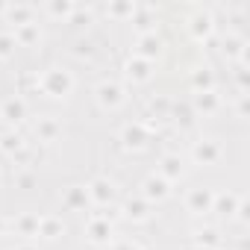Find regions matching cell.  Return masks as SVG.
<instances>
[{
    "label": "cell",
    "instance_id": "cell-1",
    "mask_svg": "<svg viewBox=\"0 0 250 250\" xmlns=\"http://www.w3.org/2000/svg\"><path fill=\"white\" fill-rule=\"evenodd\" d=\"M42 85H44V91L47 94H53V97H65L68 91H71V77L65 74V71H59V68H53V71H47V77L42 80Z\"/></svg>",
    "mask_w": 250,
    "mask_h": 250
},
{
    "label": "cell",
    "instance_id": "cell-2",
    "mask_svg": "<svg viewBox=\"0 0 250 250\" xmlns=\"http://www.w3.org/2000/svg\"><path fill=\"white\" fill-rule=\"evenodd\" d=\"M97 100H100L103 106H118V103L124 100L121 85H115V83H103V85L97 88Z\"/></svg>",
    "mask_w": 250,
    "mask_h": 250
},
{
    "label": "cell",
    "instance_id": "cell-3",
    "mask_svg": "<svg viewBox=\"0 0 250 250\" xmlns=\"http://www.w3.org/2000/svg\"><path fill=\"white\" fill-rule=\"evenodd\" d=\"M85 191L94 203H109L112 200V183H106V180H94L91 188H85Z\"/></svg>",
    "mask_w": 250,
    "mask_h": 250
},
{
    "label": "cell",
    "instance_id": "cell-4",
    "mask_svg": "<svg viewBox=\"0 0 250 250\" xmlns=\"http://www.w3.org/2000/svg\"><path fill=\"white\" fill-rule=\"evenodd\" d=\"M215 203V197L209 194V191H191V197H188V209L194 212V215H200V212H209V206Z\"/></svg>",
    "mask_w": 250,
    "mask_h": 250
},
{
    "label": "cell",
    "instance_id": "cell-5",
    "mask_svg": "<svg viewBox=\"0 0 250 250\" xmlns=\"http://www.w3.org/2000/svg\"><path fill=\"white\" fill-rule=\"evenodd\" d=\"M168 194V180H162V177H150L147 183H145V197H156V200H162Z\"/></svg>",
    "mask_w": 250,
    "mask_h": 250
},
{
    "label": "cell",
    "instance_id": "cell-6",
    "mask_svg": "<svg viewBox=\"0 0 250 250\" xmlns=\"http://www.w3.org/2000/svg\"><path fill=\"white\" fill-rule=\"evenodd\" d=\"M194 159L203 162V165L215 162V159H218V145H215V142H200V145L194 147Z\"/></svg>",
    "mask_w": 250,
    "mask_h": 250
},
{
    "label": "cell",
    "instance_id": "cell-7",
    "mask_svg": "<svg viewBox=\"0 0 250 250\" xmlns=\"http://www.w3.org/2000/svg\"><path fill=\"white\" fill-rule=\"evenodd\" d=\"M62 224L59 221H53V218H39V235H44V238H59L62 235Z\"/></svg>",
    "mask_w": 250,
    "mask_h": 250
},
{
    "label": "cell",
    "instance_id": "cell-8",
    "mask_svg": "<svg viewBox=\"0 0 250 250\" xmlns=\"http://www.w3.org/2000/svg\"><path fill=\"white\" fill-rule=\"evenodd\" d=\"M0 118H6V121H21V118H24V100H6L3 109H0Z\"/></svg>",
    "mask_w": 250,
    "mask_h": 250
},
{
    "label": "cell",
    "instance_id": "cell-9",
    "mask_svg": "<svg viewBox=\"0 0 250 250\" xmlns=\"http://www.w3.org/2000/svg\"><path fill=\"white\" fill-rule=\"evenodd\" d=\"M109 232H112V227L103 224V221H91V227H88V238L91 241H109Z\"/></svg>",
    "mask_w": 250,
    "mask_h": 250
},
{
    "label": "cell",
    "instance_id": "cell-10",
    "mask_svg": "<svg viewBox=\"0 0 250 250\" xmlns=\"http://www.w3.org/2000/svg\"><path fill=\"white\" fill-rule=\"evenodd\" d=\"M180 165H183V162H180L177 156H165V159H162V174H165L162 180H174V177H180V171H183Z\"/></svg>",
    "mask_w": 250,
    "mask_h": 250
},
{
    "label": "cell",
    "instance_id": "cell-11",
    "mask_svg": "<svg viewBox=\"0 0 250 250\" xmlns=\"http://www.w3.org/2000/svg\"><path fill=\"white\" fill-rule=\"evenodd\" d=\"M139 53L142 56H153V53H159V47H162V42L156 39V36H142V42H139Z\"/></svg>",
    "mask_w": 250,
    "mask_h": 250
},
{
    "label": "cell",
    "instance_id": "cell-12",
    "mask_svg": "<svg viewBox=\"0 0 250 250\" xmlns=\"http://www.w3.org/2000/svg\"><path fill=\"white\" fill-rule=\"evenodd\" d=\"M145 133H142V127H127V130H124V142H127L130 147H142L145 142Z\"/></svg>",
    "mask_w": 250,
    "mask_h": 250
},
{
    "label": "cell",
    "instance_id": "cell-13",
    "mask_svg": "<svg viewBox=\"0 0 250 250\" xmlns=\"http://www.w3.org/2000/svg\"><path fill=\"white\" fill-rule=\"evenodd\" d=\"M127 71H130V77H133V80H147V77H150V71H147V62H133V59H130Z\"/></svg>",
    "mask_w": 250,
    "mask_h": 250
},
{
    "label": "cell",
    "instance_id": "cell-14",
    "mask_svg": "<svg viewBox=\"0 0 250 250\" xmlns=\"http://www.w3.org/2000/svg\"><path fill=\"white\" fill-rule=\"evenodd\" d=\"M39 130H42V136H44V139L50 142V139L56 136V130H59V127H56L53 121H47V118H44V121H39V127H36V133H39Z\"/></svg>",
    "mask_w": 250,
    "mask_h": 250
},
{
    "label": "cell",
    "instance_id": "cell-15",
    "mask_svg": "<svg viewBox=\"0 0 250 250\" xmlns=\"http://www.w3.org/2000/svg\"><path fill=\"white\" fill-rule=\"evenodd\" d=\"M9 15H12L15 21H21V27H24V24H33V21H30V15H33V9H30V6H18V9H9Z\"/></svg>",
    "mask_w": 250,
    "mask_h": 250
},
{
    "label": "cell",
    "instance_id": "cell-16",
    "mask_svg": "<svg viewBox=\"0 0 250 250\" xmlns=\"http://www.w3.org/2000/svg\"><path fill=\"white\" fill-rule=\"evenodd\" d=\"M127 215L136 218V221H145L147 218V206L145 203H127Z\"/></svg>",
    "mask_w": 250,
    "mask_h": 250
},
{
    "label": "cell",
    "instance_id": "cell-17",
    "mask_svg": "<svg viewBox=\"0 0 250 250\" xmlns=\"http://www.w3.org/2000/svg\"><path fill=\"white\" fill-rule=\"evenodd\" d=\"M85 200H88V191H85V188H74V191L68 194V203H71V206H83Z\"/></svg>",
    "mask_w": 250,
    "mask_h": 250
},
{
    "label": "cell",
    "instance_id": "cell-18",
    "mask_svg": "<svg viewBox=\"0 0 250 250\" xmlns=\"http://www.w3.org/2000/svg\"><path fill=\"white\" fill-rule=\"evenodd\" d=\"M12 44H15L12 36H0V59H6V56L12 53Z\"/></svg>",
    "mask_w": 250,
    "mask_h": 250
},
{
    "label": "cell",
    "instance_id": "cell-19",
    "mask_svg": "<svg viewBox=\"0 0 250 250\" xmlns=\"http://www.w3.org/2000/svg\"><path fill=\"white\" fill-rule=\"evenodd\" d=\"M21 145H24L21 136H12V133H9V136H3V145H0V147H3V150H18Z\"/></svg>",
    "mask_w": 250,
    "mask_h": 250
},
{
    "label": "cell",
    "instance_id": "cell-20",
    "mask_svg": "<svg viewBox=\"0 0 250 250\" xmlns=\"http://www.w3.org/2000/svg\"><path fill=\"white\" fill-rule=\"evenodd\" d=\"M215 106V100H212V91H203L200 97H197V109H212Z\"/></svg>",
    "mask_w": 250,
    "mask_h": 250
},
{
    "label": "cell",
    "instance_id": "cell-21",
    "mask_svg": "<svg viewBox=\"0 0 250 250\" xmlns=\"http://www.w3.org/2000/svg\"><path fill=\"white\" fill-rule=\"evenodd\" d=\"M235 203H238L235 197H221V200H218V206H221V209H227V215H232V209H235Z\"/></svg>",
    "mask_w": 250,
    "mask_h": 250
},
{
    "label": "cell",
    "instance_id": "cell-22",
    "mask_svg": "<svg viewBox=\"0 0 250 250\" xmlns=\"http://www.w3.org/2000/svg\"><path fill=\"white\" fill-rule=\"evenodd\" d=\"M197 85H212V77L209 74H197Z\"/></svg>",
    "mask_w": 250,
    "mask_h": 250
},
{
    "label": "cell",
    "instance_id": "cell-23",
    "mask_svg": "<svg viewBox=\"0 0 250 250\" xmlns=\"http://www.w3.org/2000/svg\"><path fill=\"white\" fill-rule=\"evenodd\" d=\"M115 250H136V247H133V244H118Z\"/></svg>",
    "mask_w": 250,
    "mask_h": 250
},
{
    "label": "cell",
    "instance_id": "cell-24",
    "mask_svg": "<svg viewBox=\"0 0 250 250\" xmlns=\"http://www.w3.org/2000/svg\"><path fill=\"white\" fill-rule=\"evenodd\" d=\"M21 250H36V247H21Z\"/></svg>",
    "mask_w": 250,
    "mask_h": 250
},
{
    "label": "cell",
    "instance_id": "cell-25",
    "mask_svg": "<svg viewBox=\"0 0 250 250\" xmlns=\"http://www.w3.org/2000/svg\"><path fill=\"white\" fill-rule=\"evenodd\" d=\"M0 229H3V218H0Z\"/></svg>",
    "mask_w": 250,
    "mask_h": 250
}]
</instances>
